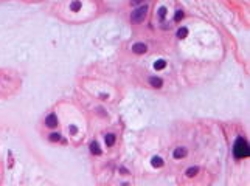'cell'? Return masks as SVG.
Returning a JSON list of instances; mask_svg holds the SVG:
<instances>
[{
  "label": "cell",
  "mask_w": 250,
  "mask_h": 186,
  "mask_svg": "<svg viewBox=\"0 0 250 186\" xmlns=\"http://www.w3.org/2000/svg\"><path fill=\"white\" fill-rule=\"evenodd\" d=\"M70 8H72V11H79L81 9V2H73L70 5Z\"/></svg>",
  "instance_id": "16"
},
{
  "label": "cell",
  "mask_w": 250,
  "mask_h": 186,
  "mask_svg": "<svg viewBox=\"0 0 250 186\" xmlns=\"http://www.w3.org/2000/svg\"><path fill=\"white\" fill-rule=\"evenodd\" d=\"M187 154H188V150L185 148H177L174 150V158L180 160V158H183V157H187Z\"/></svg>",
  "instance_id": "5"
},
{
  "label": "cell",
  "mask_w": 250,
  "mask_h": 186,
  "mask_svg": "<svg viewBox=\"0 0 250 186\" xmlns=\"http://www.w3.org/2000/svg\"><path fill=\"white\" fill-rule=\"evenodd\" d=\"M233 155L236 158H246V157L250 155V148L249 143L244 138H238L233 144Z\"/></svg>",
  "instance_id": "1"
},
{
  "label": "cell",
  "mask_w": 250,
  "mask_h": 186,
  "mask_svg": "<svg viewBox=\"0 0 250 186\" xmlns=\"http://www.w3.org/2000/svg\"><path fill=\"white\" fill-rule=\"evenodd\" d=\"M45 124H47V127H50V129H55L58 126V116L55 113H50L45 118Z\"/></svg>",
  "instance_id": "4"
},
{
  "label": "cell",
  "mask_w": 250,
  "mask_h": 186,
  "mask_svg": "<svg viewBox=\"0 0 250 186\" xmlns=\"http://www.w3.org/2000/svg\"><path fill=\"white\" fill-rule=\"evenodd\" d=\"M157 14H159L160 20H165V17H166V8L165 6H160L159 11H157Z\"/></svg>",
  "instance_id": "14"
},
{
  "label": "cell",
  "mask_w": 250,
  "mask_h": 186,
  "mask_svg": "<svg viewBox=\"0 0 250 186\" xmlns=\"http://www.w3.org/2000/svg\"><path fill=\"white\" fill-rule=\"evenodd\" d=\"M76 132H78V127H76V126H70V134H72V135H75Z\"/></svg>",
  "instance_id": "18"
},
{
  "label": "cell",
  "mask_w": 250,
  "mask_h": 186,
  "mask_svg": "<svg viewBox=\"0 0 250 186\" xmlns=\"http://www.w3.org/2000/svg\"><path fill=\"white\" fill-rule=\"evenodd\" d=\"M106 144L107 146H114L115 144V135L114 134H107L106 135Z\"/></svg>",
  "instance_id": "11"
},
{
  "label": "cell",
  "mask_w": 250,
  "mask_h": 186,
  "mask_svg": "<svg viewBox=\"0 0 250 186\" xmlns=\"http://www.w3.org/2000/svg\"><path fill=\"white\" fill-rule=\"evenodd\" d=\"M145 0H131V5L132 6H138V5H141Z\"/></svg>",
  "instance_id": "17"
},
{
  "label": "cell",
  "mask_w": 250,
  "mask_h": 186,
  "mask_svg": "<svg viewBox=\"0 0 250 186\" xmlns=\"http://www.w3.org/2000/svg\"><path fill=\"white\" fill-rule=\"evenodd\" d=\"M48 140H50V141H55V143H56V141H64L62 136H61V134H58V132H51V134L48 135Z\"/></svg>",
  "instance_id": "9"
},
{
  "label": "cell",
  "mask_w": 250,
  "mask_h": 186,
  "mask_svg": "<svg viewBox=\"0 0 250 186\" xmlns=\"http://www.w3.org/2000/svg\"><path fill=\"white\" fill-rule=\"evenodd\" d=\"M187 36H188V28H179L177 37H179V39H185Z\"/></svg>",
  "instance_id": "13"
},
{
  "label": "cell",
  "mask_w": 250,
  "mask_h": 186,
  "mask_svg": "<svg viewBox=\"0 0 250 186\" xmlns=\"http://www.w3.org/2000/svg\"><path fill=\"white\" fill-rule=\"evenodd\" d=\"M148 9H149L148 5H140L138 8H135L134 11L131 13V22L132 23H141L145 20L146 14H148Z\"/></svg>",
  "instance_id": "2"
},
{
  "label": "cell",
  "mask_w": 250,
  "mask_h": 186,
  "mask_svg": "<svg viewBox=\"0 0 250 186\" xmlns=\"http://www.w3.org/2000/svg\"><path fill=\"white\" fill-rule=\"evenodd\" d=\"M166 67V62L163 59H160V61H155L154 62V68L155 70H163V68Z\"/></svg>",
  "instance_id": "12"
},
{
  "label": "cell",
  "mask_w": 250,
  "mask_h": 186,
  "mask_svg": "<svg viewBox=\"0 0 250 186\" xmlns=\"http://www.w3.org/2000/svg\"><path fill=\"white\" fill-rule=\"evenodd\" d=\"M183 16H185V13L179 9V11H176V14H174V20H176V22H180V20L183 19Z\"/></svg>",
  "instance_id": "15"
},
{
  "label": "cell",
  "mask_w": 250,
  "mask_h": 186,
  "mask_svg": "<svg viewBox=\"0 0 250 186\" xmlns=\"http://www.w3.org/2000/svg\"><path fill=\"white\" fill-rule=\"evenodd\" d=\"M149 84L152 85V87H155V89H160V87L163 85V81H162L160 78L152 76V78H149Z\"/></svg>",
  "instance_id": "6"
},
{
  "label": "cell",
  "mask_w": 250,
  "mask_h": 186,
  "mask_svg": "<svg viewBox=\"0 0 250 186\" xmlns=\"http://www.w3.org/2000/svg\"><path fill=\"white\" fill-rule=\"evenodd\" d=\"M151 164H152L154 168H160V166H163V158L155 155V157H152V160H151Z\"/></svg>",
  "instance_id": "8"
},
{
  "label": "cell",
  "mask_w": 250,
  "mask_h": 186,
  "mask_svg": "<svg viewBox=\"0 0 250 186\" xmlns=\"http://www.w3.org/2000/svg\"><path fill=\"white\" fill-rule=\"evenodd\" d=\"M90 152L93 155H100L101 154V148L98 146L96 141H92V143H90Z\"/></svg>",
  "instance_id": "7"
},
{
  "label": "cell",
  "mask_w": 250,
  "mask_h": 186,
  "mask_svg": "<svg viewBox=\"0 0 250 186\" xmlns=\"http://www.w3.org/2000/svg\"><path fill=\"white\" fill-rule=\"evenodd\" d=\"M197 172H199L197 166H191V168H188V171H187V177H194V175H197Z\"/></svg>",
  "instance_id": "10"
},
{
  "label": "cell",
  "mask_w": 250,
  "mask_h": 186,
  "mask_svg": "<svg viewBox=\"0 0 250 186\" xmlns=\"http://www.w3.org/2000/svg\"><path fill=\"white\" fill-rule=\"evenodd\" d=\"M132 51H134L135 55H145V53L148 51V47H146V43H143V42H137L132 45Z\"/></svg>",
  "instance_id": "3"
}]
</instances>
